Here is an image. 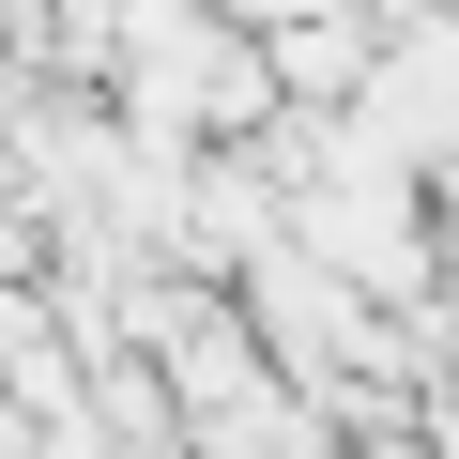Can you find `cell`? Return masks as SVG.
<instances>
[{
	"label": "cell",
	"instance_id": "1",
	"mask_svg": "<svg viewBox=\"0 0 459 459\" xmlns=\"http://www.w3.org/2000/svg\"><path fill=\"white\" fill-rule=\"evenodd\" d=\"M261 62H276V108H337V92L383 62V16H368V0H322V16L261 31Z\"/></svg>",
	"mask_w": 459,
	"mask_h": 459
},
{
	"label": "cell",
	"instance_id": "2",
	"mask_svg": "<svg viewBox=\"0 0 459 459\" xmlns=\"http://www.w3.org/2000/svg\"><path fill=\"white\" fill-rule=\"evenodd\" d=\"M429 230H444V307H459V169H429Z\"/></svg>",
	"mask_w": 459,
	"mask_h": 459
}]
</instances>
